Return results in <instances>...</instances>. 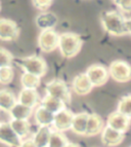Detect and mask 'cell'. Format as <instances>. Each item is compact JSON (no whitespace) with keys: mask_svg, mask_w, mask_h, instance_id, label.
I'll list each match as a JSON object with an SVG mask.
<instances>
[{"mask_svg":"<svg viewBox=\"0 0 131 147\" xmlns=\"http://www.w3.org/2000/svg\"><path fill=\"white\" fill-rule=\"evenodd\" d=\"M125 19L122 13L116 10L104 11L100 17V22L104 30L112 36H124L128 35L126 29Z\"/></svg>","mask_w":131,"mask_h":147,"instance_id":"cell-1","label":"cell"},{"mask_svg":"<svg viewBox=\"0 0 131 147\" xmlns=\"http://www.w3.org/2000/svg\"><path fill=\"white\" fill-rule=\"evenodd\" d=\"M83 47V40L77 33L66 32L61 33L58 37V45L61 55L66 59H72L79 54Z\"/></svg>","mask_w":131,"mask_h":147,"instance_id":"cell-2","label":"cell"},{"mask_svg":"<svg viewBox=\"0 0 131 147\" xmlns=\"http://www.w3.org/2000/svg\"><path fill=\"white\" fill-rule=\"evenodd\" d=\"M24 72L33 74L38 77H43L47 72V64L45 60L40 56H29L22 58L17 61Z\"/></svg>","mask_w":131,"mask_h":147,"instance_id":"cell-3","label":"cell"},{"mask_svg":"<svg viewBox=\"0 0 131 147\" xmlns=\"http://www.w3.org/2000/svg\"><path fill=\"white\" fill-rule=\"evenodd\" d=\"M110 76L119 84H124L131 80V66L123 60H115L109 66Z\"/></svg>","mask_w":131,"mask_h":147,"instance_id":"cell-4","label":"cell"},{"mask_svg":"<svg viewBox=\"0 0 131 147\" xmlns=\"http://www.w3.org/2000/svg\"><path fill=\"white\" fill-rule=\"evenodd\" d=\"M46 95L52 96L54 98L63 101L66 104H70L72 100V95L68 86L61 79H52L48 81L45 86Z\"/></svg>","mask_w":131,"mask_h":147,"instance_id":"cell-5","label":"cell"},{"mask_svg":"<svg viewBox=\"0 0 131 147\" xmlns=\"http://www.w3.org/2000/svg\"><path fill=\"white\" fill-rule=\"evenodd\" d=\"M59 34L54 29L41 30L37 39L39 49L43 53H51L57 49Z\"/></svg>","mask_w":131,"mask_h":147,"instance_id":"cell-6","label":"cell"},{"mask_svg":"<svg viewBox=\"0 0 131 147\" xmlns=\"http://www.w3.org/2000/svg\"><path fill=\"white\" fill-rule=\"evenodd\" d=\"M85 74L87 75L93 88H98L107 84L110 78L109 70L100 64H92L87 68Z\"/></svg>","mask_w":131,"mask_h":147,"instance_id":"cell-7","label":"cell"},{"mask_svg":"<svg viewBox=\"0 0 131 147\" xmlns=\"http://www.w3.org/2000/svg\"><path fill=\"white\" fill-rule=\"evenodd\" d=\"M21 30L15 21L10 19H0V40L15 41L19 37Z\"/></svg>","mask_w":131,"mask_h":147,"instance_id":"cell-8","label":"cell"},{"mask_svg":"<svg viewBox=\"0 0 131 147\" xmlns=\"http://www.w3.org/2000/svg\"><path fill=\"white\" fill-rule=\"evenodd\" d=\"M73 117L74 113L70 109L65 108L63 110L58 111L57 113L54 114L53 121H52V125H53L54 130L61 133L71 130Z\"/></svg>","mask_w":131,"mask_h":147,"instance_id":"cell-9","label":"cell"},{"mask_svg":"<svg viewBox=\"0 0 131 147\" xmlns=\"http://www.w3.org/2000/svg\"><path fill=\"white\" fill-rule=\"evenodd\" d=\"M22 139L12 130L8 123H0V143L9 147H19Z\"/></svg>","mask_w":131,"mask_h":147,"instance_id":"cell-10","label":"cell"},{"mask_svg":"<svg viewBox=\"0 0 131 147\" xmlns=\"http://www.w3.org/2000/svg\"><path fill=\"white\" fill-rule=\"evenodd\" d=\"M130 121L131 119H129L127 116L123 115L122 113L118 112V111H115L108 116L107 125L124 134L129 130Z\"/></svg>","mask_w":131,"mask_h":147,"instance_id":"cell-11","label":"cell"},{"mask_svg":"<svg viewBox=\"0 0 131 147\" xmlns=\"http://www.w3.org/2000/svg\"><path fill=\"white\" fill-rule=\"evenodd\" d=\"M102 143L107 147H116L120 145L124 140V134L114 130L112 127H106L102 131Z\"/></svg>","mask_w":131,"mask_h":147,"instance_id":"cell-12","label":"cell"},{"mask_svg":"<svg viewBox=\"0 0 131 147\" xmlns=\"http://www.w3.org/2000/svg\"><path fill=\"white\" fill-rule=\"evenodd\" d=\"M93 86L85 73H80L74 77L72 81V90L76 95L85 96L92 91Z\"/></svg>","mask_w":131,"mask_h":147,"instance_id":"cell-13","label":"cell"},{"mask_svg":"<svg viewBox=\"0 0 131 147\" xmlns=\"http://www.w3.org/2000/svg\"><path fill=\"white\" fill-rule=\"evenodd\" d=\"M104 119L100 115L96 113H91L88 115L87 125H86V130H85L84 136L86 137H93L98 134H100L104 129Z\"/></svg>","mask_w":131,"mask_h":147,"instance_id":"cell-14","label":"cell"},{"mask_svg":"<svg viewBox=\"0 0 131 147\" xmlns=\"http://www.w3.org/2000/svg\"><path fill=\"white\" fill-rule=\"evenodd\" d=\"M17 101L19 103L23 104V105H26L31 108H35L39 102V95L36 90L23 88L22 91L19 92Z\"/></svg>","mask_w":131,"mask_h":147,"instance_id":"cell-15","label":"cell"},{"mask_svg":"<svg viewBox=\"0 0 131 147\" xmlns=\"http://www.w3.org/2000/svg\"><path fill=\"white\" fill-rule=\"evenodd\" d=\"M36 24L41 30L53 29L57 24V17L53 12L44 11L37 16Z\"/></svg>","mask_w":131,"mask_h":147,"instance_id":"cell-16","label":"cell"},{"mask_svg":"<svg viewBox=\"0 0 131 147\" xmlns=\"http://www.w3.org/2000/svg\"><path fill=\"white\" fill-rule=\"evenodd\" d=\"M88 115H89V113L87 112H80L77 113V114H74L71 130L73 131L76 135L84 136L85 130H86V125H87Z\"/></svg>","mask_w":131,"mask_h":147,"instance_id":"cell-17","label":"cell"},{"mask_svg":"<svg viewBox=\"0 0 131 147\" xmlns=\"http://www.w3.org/2000/svg\"><path fill=\"white\" fill-rule=\"evenodd\" d=\"M41 106L45 108L46 110H48L49 112L55 114L58 111L65 109L66 103L63 101L59 100V99H57V98H54L52 96L46 95L45 97H43V99L41 100Z\"/></svg>","mask_w":131,"mask_h":147,"instance_id":"cell-18","label":"cell"},{"mask_svg":"<svg viewBox=\"0 0 131 147\" xmlns=\"http://www.w3.org/2000/svg\"><path fill=\"white\" fill-rule=\"evenodd\" d=\"M8 113L11 119H29L33 113V108L23 105L17 101V103L10 108Z\"/></svg>","mask_w":131,"mask_h":147,"instance_id":"cell-19","label":"cell"},{"mask_svg":"<svg viewBox=\"0 0 131 147\" xmlns=\"http://www.w3.org/2000/svg\"><path fill=\"white\" fill-rule=\"evenodd\" d=\"M53 117H54L53 113L49 112L48 110H46V109L44 107H42L41 105L39 106V107H37L34 112L35 123H36L39 127H42V125L50 127V125H52V121H53Z\"/></svg>","mask_w":131,"mask_h":147,"instance_id":"cell-20","label":"cell"},{"mask_svg":"<svg viewBox=\"0 0 131 147\" xmlns=\"http://www.w3.org/2000/svg\"><path fill=\"white\" fill-rule=\"evenodd\" d=\"M51 132L52 131H51L50 127H46V125L39 127L37 132L35 133L33 138H32L34 144L37 147H47Z\"/></svg>","mask_w":131,"mask_h":147,"instance_id":"cell-21","label":"cell"},{"mask_svg":"<svg viewBox=\"0 0 131 147\" xmlns=\"http://www.w3.org/2000/svg\"><path fill=\"white\" fill-rule=\"evenodd\" d=\"M8 123L12 130L15 131V134L22 140L29 135L31 125L28 119H10Z\"/></svg>","mask_w":131,"mask_h":147,"instance_id":"cell-22","label":"cell"},{"mask_svg":"<svg viewBox=\"0 0 131 147\" xmlns=\"http://www.w3.org/2000/svg\"><path fill=\"white\" fill-rule=\"evenodd\" d=\"M17 103L15 94L9 90H0V109L3 111H9L10 108Z\"/></svg>","mask_w":131,"mask_h":147,"instance_id":"cell-23","label":"cell"},{"mask_svg":"<svg viewBox=\"0 0 131 147\" xmlns=\"http://www.w3.org/2000/svg\"><path fill=\"white\" fill-rule=\"evenodd\" d=\"M21 84L23 86V88L37 90V88H39V86L41 84V77L24 72V74L21 77Z\"/></svg>","mask_w":131,"mask_h":147,"instance_id":"cell-24","label":"cell"},{"mask_svg":"<svg viewBox=\"0 0 131 147\" xmlns=\"http://www.w3.org/2000/svg\"><path fill=\"white\" fill-rule=\"evenodd\" d=\"M68 142L69 140L66 137V135H63L61 132L54 131V132H51L47 147H65Z\"/></svg>","mask_w":131,"mask_h":147,"instance_id":"cell-25","label":"cell"},{"mask_svg":"<svg viewBox=\"0 0 131 147\" xmlns=\"http://www.w3.org/2000/svg\"><path fill=\"white\" fill-rule=\"evenodd\" d=\"M117 111L131 119V95L124 96L118 103Z\"/></svg>","mask_w":131,"mask_h":147,"instance_id":"cell-26","label":"cell"},{"mask_svg":"<svg viewBox=\"0 0 131 147\" xmlns=\"http://www.w3.org/2000/svg\"><path fill=\"white\" fill-rule=\"evenodd\" d=\"M13 76H15V72L11 66L0 68V84H9L13 80Z\"/></svg>","mask_w":131,"mask_h":147,"instance_id":"cell-27","label":"cell"},{"mask_svg":"<svg viewBox=\"0 0 131 147\" xmlns=\"http://www.w3.org/2000/svg\"><path fill=\"white\" fill-rule=\"evenodd\" d=\"M13 62L12 54L4 47H0V68L11 66Z\"/></svg>","mask_w":131,"mask_h":147,"instance_id":"cell-28","label":"cell"},{"mask_svg":"<svg viewBox=\"0 0 131 147\" xmlns=\"http://www.w3.org/2000/svg\"><path fill=\"white\" fill-rule=\"evenodd\" d=\"M52 1L53 0H32V4L37 9L41 10V11H45L51 6Z\"/></svg>","mask_w":131,"mask_h":147,"instance_id":"cell-29","label":"cell"},{"mask_svg":"<svg viewBox=\"0 0 131 147\" xmlns=\"http://www.w3.org/2000/svg\"><path fill=\"white\" fill-rule=\"evenodd\" d=\"M115 3L121 11L126 13L131 12V0H118Z\"/></svg>","mask_w":131,"mask_h":147,"instance_id":"cell-30","label":"cell"},{"mask_svg":"<svg viewBox=\"0 0 131 147\" xmlns=\"http://www.w3.org/2000/svg\"><path fill=\"white\" fill-rule=\"evenodd\" d=\"M19 147H37V146L34 144L32 139H27V140H24V141L22 140V142H21Z\"/></svg>","mask_w":131,"mask_h":147,"instance_id":"cell-31","label":"cell"},{"mask_svg":"<svg viewBox=\"0 0 131 147\" xmlns=\"http://www.w3.org/2000/svg\"><path fill=\"white\" fill-rule=\"evenodd\" d=\"M125 24H126V29L128 34L131 35V18H127L125 19Z\"/></svg>","mask_w":131,"mask_h":147,"instance_id":"cell-32","label":"cell"},{"mask_svg":"<svg viewBox=\"0 0 131 147\" xmlns=\"http://www.w3.org/2000/svg\"><path fill=\"white\" fill-rule=\"evenodd\" d=\"M65 147H81L79 144H77V143H73V142H68L67 143V145H66Z\"/></svg>","mask_w":131,"mask_h":147,"instance_id":"cell-33","label":"cell"},{"mask_svg":"<svg viewBox=\"0 0 131 147\" xmlns=\"http://www.w3.org/2000/svg\"><path fill=\"white\" fill-rule=\"evenodd\" d=\"M0 10H1V3H0Z\"/></svg>","mask_w":131,"mask_h":147,"instance_id":"cell-34","label":"cell"},{"mask_svg":"<svg viewBox=\"0 0 131 147\" xmlns=\"http://www.w3.org/2000/svg\"><path fill=\"white\" fill-rule=\"evenodd\" d=\"M116 1H118V0H114V2H116Z\"/></svg>","mask_w":131,"mask_h":147,"instance_id":"cell-35","label":"cell"},{"mask_svg":"<svg viewBox=\"0 0 131 147\" xmlns=\"http://www.w3.org/2000/svg\"></svg>","mask_w":131,"mask_h":147,"instance_id":"cell-36","label":"cell"},{"mask_svg":"<svg viewBox=\"0 0 131 147\" xmlns=\"http://www.w3.org/2000/svg\"><path fill=\"white\" fill-rule=\"evenodd\" d=\"M130 147H131V146H130Z\"/></svg>","mask_w":131,"mask_h":147,"instance_id":"cell-37","label":"cell"}]
</instances>
